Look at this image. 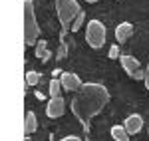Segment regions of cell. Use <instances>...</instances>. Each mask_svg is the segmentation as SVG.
<instances>
[{"instance_id":"1","label":"cell","mask_w":149,"mask_h":141,"mask_svg":"<svg viewBox=\"0 0 149 141\" xmlns=\"http://www.w3.org/2000/svg\"><path fill=\"white\" fill-rule=\"evenodd\" d=\"M107 103H109V92L103 83L84 82L81 90L74 94L72 101H70V107H72V113L80 119V123L88 129L90 121L97 113H102Z\"/></svg>"},{"instance_id":"2","label":"cell","mask_w":149,"mask_h":141,"mask_svg":"<svg viewBox=\"0 0 149 141\" xmlns=\"http://www.w3.org/2000/svg\"><path fill=\"white\" fill-rule=\"evenodd\" d=\"M38 36H40V26L36 20L34 0H24V44L26 46L36 44Z\"/></svg>"},{"instance_id":"3","label":"cell","mask_w":149,"mask_h":141,"mask_svg":"<svg viewBox=\"0 0 149 141\" xmlns=\"http://www.w3.org/2000/svg\"><path fill=\"white\" fill-rule=\"evenodd\" d=\"M56 14L58 20L68 26L76 16H80V4L76 0H56Z\"/></svg>"},{"instance_id":"4","label":"cell","mask_w":149,"mask_h":141,"mask_svg":"<svg viewBox=\"0 0 149 141\" xmlns=\"http://www.w3.org/2000/svg\"><path fill=\"white\" fill-rule=\"evenodd\" d=\"M86 42L92 48H102L105 44V26L100 20H90L86 26Z\"/></svg>"},{"instance_id":"5","label":"cell","mask_w":149,"mask_h":141,"mask_svg":"<svg viewBox=\"0 0 149 141\" xmlns=\"http://www.w3.org/2000/svg\"><path fill=\"white\" fill-rule=\"evenodd\" d=\"M119 64H121V68L127 72L129 78H133V80H145V70H141V64H139L133 56L121 54V56H119Z\"/></svg>"},{"instance_id":"6","label":"cell","mask_w":149,"mask_h":141,"mask_svg":"<svg viewBox=\"0 0 149 141\" xmlns=\"http://www.w3.org/2000/svg\"><path fill=\"white\" fill-rule=\"evenodd\" d=\"M64 111H66V101H64V97H62V95H58V97H50V101L46 103V115H48V117H50V119L62 117Z\"/></svg>"},{"instance_id":"7","label":"cell","mask_w":149,"mask_h":141,"mask_svg":"<svg viewBox=\"0 0 149 141\" xmlns=\"http://www.w3.org/2000/svg\"><path fill=\"white\" fill-rule=\"evenodd\" d=\"M60 82L64 85V90L66 92H80L84 82H81L80 78H78V74H74V72H62V76H60Z\"/></svg>"},{"instance_id":"8","label":"cell","mask_w":149,"mask_h":141,"mask_svg":"<svg viewBox=\"0 0 149 141\" xmlns=\"http://www.w3.org/2000/svg\"><path fill=\"white\" fill-rule=\"evenodd\" d=\"M131 36H133V24L131 22H121V24L115 26V40H117L119 44H123Z\"/></svg>"},{"instance_id":"9","label":"cell","mask_w":149,"mask_h":141,"mask_svg":"<svg viewBox=\"0 0 149 141\" xmlns=\"http://www.w3.org/2000/svg\"><path fill=\"white\" fill-rule=\"evenodd\" d=\"M125 129L131 133V135H135V133H139L141 131V127H143V117L139 115V113H129L125 117Z\"/></svg>"},{"instance_id":"10","label":"cell","mask_w":149,"mask_h":141,"mask_svg":"<svg viewBox=\"0 0 149 141\" xmlns=\"http://www.w3.org/2000/svg\"><path fill=\"white\" fill-rule=\"evenodd\" d=\"M36 129H38V119H36V113L28 109V111H26V115H24V133H26V135H32Z\"/></svg>"},{"instance_id":"11","label":"cell","mask_w":149,"mask_h":141,"mask_svg":"<svg viewBox=\"0 0 149 141\" xmlns=\"http://www.w3.org/2000/svg\"><path fill=\"white\" fill-rule=\"evenodd\" d=\"M109 135L113 137V141H129V131L125 129V125H111Z\"/></svg>"},{"instance_id":"12","label":"cell","mask_w":149,"mask_h":141,"mask_svg":"<svg viewBox=\"0 0 149 141\" xmlns=\"http://www.w3.org/2000/svg\"><path fill=\"white\" fill-rule=\"evenodd\" d=\"M62 82H60V78H54V80H50V85H48V92H50V97H58V95H62Z\"/></svg>"},{"instance_id":"13","label":"cell","mask_w":149,"mask_h":141,"mask_svg":"<svg viewBox=\"0 0 149 141\" xmlns=\"http://www.w3.org/2000/svg\"><path fill=\"white\" fill-rule=\"evenodd\" d=\"M36 56H38L40 60H48L50 52H48V44H46V40H40V42L36 44Z\"/></svg>"},{"instance_id":"14","label":"cell","mask_w":149,"mask_h":141,"mask_svg":"<svg viewBox=\"0 0 149 141\" xmlns=\"http://www.w3.org/2000/svg\"><path fill=\"white\" fill-rule=\"evenodd\" d=\"M38 82H40V74H38V72H34V70L26 72V83H28V85H36Z\"/></svg>"},{"instance_id":"15","label":"cell","mask_w":149,"mask_h":141,"mask_svg":"<svg viewBox=\"0 0 149 141\" xmlns=\"http://www.w3.org/2000/svg\"><path fill=\"white\" fill-rule=\"evenodd\" d=\"M121 54H119V50H117V46H111L109 48V60H115V58H119Z\"/></svg>"},{"instance_id":"16","label":"cell","mask_w":149,"mask_h":141,"mask_svg":"<svg viewBox=\"0 0 149 141\" xmlns=\"http://www.w3.org/2000/svg\"><path fill=\"white\" fill-rule=\"evenodd\" d=\"M80 22H81V12H80V16H78V20H76V24H72V32H78V28H80Z\"/></svg>"},{"instance_id":"17","label":"cell","mask_w":149,"mask_h":141,"mask_svg":"<svg viewBox=\"0 0 149 141\" xmlns=\"http://www.w3.org/2000/svg\"><path fill=\"white\" fill-rule=\"evenodd\" d=\"M60 141H81L78 135H66V137H62Z\"/></svg>"},{"instance_id":"18","label":"cell","mask_w":149,"mask_h":141,"mask_svg":"<svg viewBox=\"0 0 149 141\" xmlns=\"http://www.w3.org/2000/svg\"><path fill=\"white\" fill-rule=\"evenodd\" d=\"M143 82H145V88L149 90V64H147V68H145V80Z\"/></svg>"},{"instance_id":"19","label":"cell","mask_w":149,"mask_h":141,"mask_svg":"<svg viewBox=\"0 0 149 141\" xmlns=\"http://www.w3.org/2000/svg\"><path fill=\"white\" fill-rule=\"evenodd\" d=\"M86 2H95V0H86Z\"/></svg>"},{"instance_id":"20","label":"cell","mask_w":149,"mask_h":141,"mask_svg":"<svg viewBox=\"0 0 149 141\" xmlns=\"http://www.w3.org/2000/svg\"><path fill=\"white\" fill-rule=\"evenodd\" d=\"M147 137H149V131H147Z\"/></svg>"}]
</instances>
